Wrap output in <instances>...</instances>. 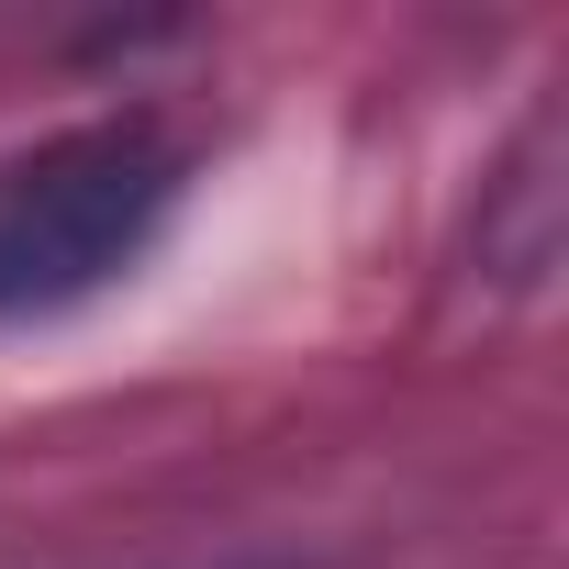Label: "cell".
Instances as JSON below:
<instances>
[{"mask_svg": "<svg viewBox=\"0 0 569 569\" xmlns=\"http://www.w3.org/2000/svg\"><path fill=\"white\" fill-rule=\"evenodd\" d=\"M179 201V146L157 123H79L0 157V325L68 313L157 246Z\"/></svg>", "mask_w": 569, "mask_h": 569, "instance_id": "6da1fadb", "label": "cell"}]
</instances>
